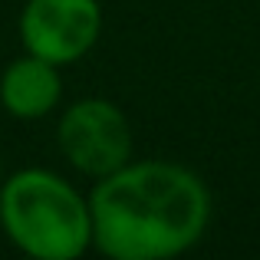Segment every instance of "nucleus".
Returning a JSON list of instances; mask_svg holds the SVG:
<instances>
[{
  "label": "nucleus",
  "instance_id": "nucleus-4",
  "mask_svg": "<svg viewBox=\"0 0 260 260\" xmlns=\"http://www.w3.org/2000/svg\"><path fill=\"white\" fill-rule=\"evenodd\" d=\"M102 37L99 0H26L20 10V43L26 53L66 66L83 59Z\"/></svg>",
  "mask_w": 260,
  "mask_h": 260
},
{
  "label": "nucleus",
  "instance_id": "nucleus-5",
  "mask_svg": "<svg viewBox=\"0 0 260 260\" xmlns=\"http://www.w3.org/2000/svg\"><path fill=\"white\" fill-rule=\"evenodd\" d=\"M63 99V79L59 66L50 59H40L33 53L17 56L0 73V106L13 119H43Z\"/></svg>",
  "mask_w": 260,
  "mask_h": 260
},
{
  "label": "nucleus",
  "instance_id": "nucleus-3",
  "mask_svg": "<svg viewBox=\"0 0 260 260\" xmlns=\"http://www.w3.org/2000/svg\"><path fill=\"white\" fill-rule=\"evenodd\" d=\"M63 158L79 175L106 178L132 158V128L115 102L109 99H76L63 112L56 128Z\"/></svg>",
  "mask_w": 260,
  "mask_h": 260
},
{
  "label": "nucleus",
  "instance_id": "nucleus-1",
  "mask_svg": "<svg viewBox=\"0 0 260 260\" xmlns=\"http://www.w3.org/2000/svg\"><path fill=\"white\" fill-rule=\"evenodd\" d=\"M92 250L109 260H168L191 250L211 221V191L191 168L132 161L89 191Z\"/></svg>",
  "mask_w": 260,
  "mask_h": 260
},
{
  "label": "nucleus",
  "instance_id": "nucleus-6",
  "mask_svg": "<svg viewBox=\"0 0 260 260\" xmlns=\"http://www.w3.org/2000/svg\"><path fill=\"white\" fill-rule=\"evenodd\" d=\"M0 181H4V175H0Z\"/></svg>",
  "mask_w": 260,
  "mask_h": 260
},
{
  "label": "nucleus",
  "instance_id": "nucleus-2",
  "mask_svg": "<svg viewBox=\"0 0 260 260\" xmlns=\"http://www.w3.org/2000/svg\"><path fill=\"white\" fill-rule=\"evenodd\" d=\"M0 228L37 260H76L92 247L89 198L46 168H23L0 181Z\"/></svg>",
  "mask_w": 260,
  "mask_h": 260
}]
</instances>
